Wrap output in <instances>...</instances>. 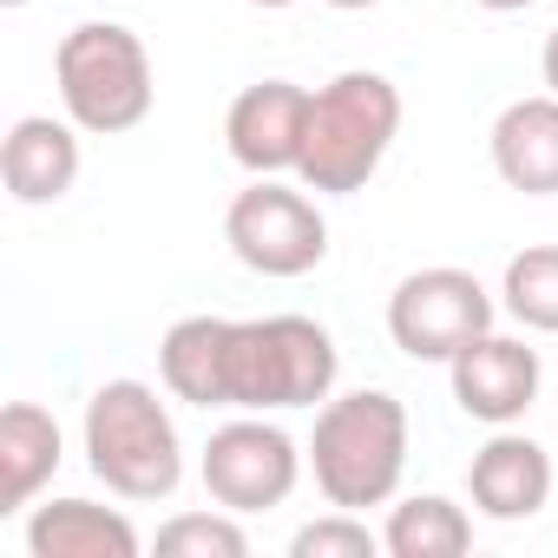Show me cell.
<instances>
[{
	"mask_svg": "<svg viewBox=\"0 0 558 558\" xmlns=\"http://www.w3.org/2000/svg\"><path fill=\"white\" fill-rule=\"evenodd\" d=\"M53 80H60V106L80 132L93 138H119L132 125H145L158 86H151V53L132 27L119 21H86L60 40L53 53Z\"/></svg>",
	"mask_w": 558,
	"mask_h": 558,
	"instance_id": "obj_5",
	"label": "cell"
},
{
	"mask_svg": "<svg viewBox=\"0 0 558 558\" xmlns=\"http://www.w3.org/2000/svg\"><path fill=\"white\" fill-rule=\"evenodd\" d=\"M447 375H453L460 414H473V421H486V427L525 421V408L538 401V381H545L538 349H525V342H512V336H493V329L473 336V342L447 362Z\"/></svg>",
	"mask_w": 558,
	"mask_h": 558,
	"instance_id": "obj_10",
	"label": "cell"
},
{
	"mask_svg": "<svg viewBox=\"0 0 558 558\" xmlns=\"http://www.w3.org/2000/svg\"><path fill=\"white\" fill-rule=\"evenodd\" d=\"M499 310L532 329V336H558V243H525L506 276H499Z\"/></svg>",
	"mask_w": 558,
	"mask_h": 558,
	"instance_id": "obj_18",
	"label": "cell"
},
{
	"mask_svg": "<svg viewBox=\"0 0 558 558\" xmlns=\"http://www.w3.org/2000/svg\"><path fill=\"white\" fill-rule=\"evenodd\" d=\"M310 473L316 493L342 512L388 506L408 473V408L388 388H355L323 401L310 434Z\"/></svg>",
	"mask_w": 558,
	"mask_h": 558,
	"instance_id": "obj_1",
	"label": "cell"
},
{
	"mask_svg": "<svg viewBox=\"0 0 558 558\" xmlns=\"http://www.w3.org/2000/svg\"><path fill=\"white\" fill-rule=\"evenodd\" d=\"M486 329H493V296L473 269L434 263V269L401 276L388 296V336L408 362H453Z\"/></svg>",
	"mask_w": 558,
	"mask_h": 558,
	"instance_id": "obj_7",
	"label": "cell"
},
{
	"mask_svg": "<svg viewBox=\"0 0 558 558\" xmlns=\"http://www.w3.org/2000/svg\"><path fill=\"white\" fill-rule=\"evenodd\" d=\"M250 8H263V14H276V8H296V0H250Z\"/></svg>",
	"mask_w": 558,
	"mask_h": 558,
	"instance_id": "obj_24",
	"label": "cell"
},
{
	"mask_svg": "<svg viewBox=\"0 0 558 558\" xmlns=\"http://www.w3.org/2000/svg\"><path fill=\"white\" fill-rule=\"evenodd\" d=\"M151 545L165 558H243L250 551V538H243V525H236L230 506H217V512H178V519L158 525Z\"/></svg>",
	"mask_w": 558,
	"mask_h": 558,
	"instance_id": "obj_19",
	"label": "cell"
},
{
	"mask_svg": "<svg viewBox=\"0 0 558 558\" xmlns=\"http://www.w3.org/2000/svg\"><path fill=\"white\" fill-rule=\"evenodd\" d=\"M60 460H66L60 421L40 401H14L0 414V512L34 506V493L60 473Z\"/></svg>",
	"mask_w": 558,
	"mask_h": 558,
	"instance_id": "obj_15",
	"label": "cell"
},
{
	"mask_svg": "<svg viewBox=\"0 0 558 558\" xmlns=\"http://www.w3.org/2000/svg\"><path fill=\"white\" fill-rule=\"evenodd\" d=\"M86 466L119 499H171L184 480V440L158 388L119 375L86 401Z\"/></svg>",
	"mask_w": 558,
	"mask_h": 558,
	"instance_id": "obj_3",
	"label": "cell"
},
{
	"mask_svg": "<svg viewBox=\"0 0 558 558\" xmlns=\"http://www.w3.org/2000/svg\"><path fill=\"white\" fill-rule=\"evenodd\" d=\"M310 99L296 80H256L230 99L223 112V145L250 178H283L303 165V138H310Z\"/></svg>",
	"mask_w": 558,
	"mask_h": 558,
	"instance_id": "obj_9",
	"label": "cell"
},
{
	"mask_svg": "<svg viewBox=\"0 0 558 558\" xmlns=\"http://www.w3.org/2000/svg\"><path fill=\"white\" fill-rule=\"evenodd\" d=\"M329 8H342V14H368V8H381V0H329Z\"/></svg>",
	"mask_w": 558,
	"mask_h": 558,
	"instance_id": "obj_23",
	"label": "cell"
},
{
	"mask_svg": "<svg viewBox=\"0 0 558 558\" xmlns=\"http://www.w3.org/2000/svg\"><path fill=\"white\" fill-rule=\"evenodd\" d=\"M538 73H545V93H558V27L545 34V53H538Z\"/></svg>",
	"mask_w": 558,
	"mask_h": 558,
	"instance_id": "obj_21",
	"label": "cell"
},
{
	"mask_svg": "<svg viewBox=\"0 0 558 558\" xmlns=\"http://www.w3.org/2000/svg\"><path fill=\"white\" fill-rule=\"evenodd\" d=\"M466 493H473V506H480L486 519L519 525V519L545 512V499H551V453H545L532 434L499 427V434L473 453V466H466Z\"/></svg>",
	"mask_w": 558,
	"mask_h": 558,
	"instance_id": "obj_11",
	"label": "cell"
},
{
	"mask_svg": "<svg viewBox=\"0 0 558 558\" xmlns=\"http://www.w3.org/2000/svg\"><path fill=\"white\" fill-rule=\"evenodd\" d=\"M342 355L336 336L310 316H256L230 323L223 336V408L276 414V408H316L336 395Z\"/></svg>",
	"mask_w": 558,
	"mask_h": 558,
	"instance_id": "obj_2",
	"label": "cell"
},
{
	"mask_svg": "<svg viewBox=\"0 0 558 558\" xmlns=\"http://www.w3.org/2000/svg\"><path fill=\"white\" fill-rule=\"evenodd\" d=\"M0 184L14 204H60L80 184V125L47 112L14 119L0 145Z\"/></svg>",
	"mask_w": 558,
	"mask_h": 558,
	"instance_id": "obj_12",
	"label": "cell"
},
{
	"mask_svg": "<svg viewBox=\"0 0 558 558\" xmlns=\"http://www.w3.org/2000/svg\"><path fill=\"white\" fill-rule=\"evenodd\" d=\"M223 243L243 269L256 276H276V283H290V276H310L323 256H329V223L323 210L290 191V184H276V178H256L250 191L230 197L223 210Z\"/></svg>",
	"mask_w": 558,
	"mask_h": 558,
	"instance_id": "obj_6",
	"label": "cell"
},
{
	"mask_svg": "<svg viewBox=\"0 0 558 558\" xmlns=\"http://www.w3.org/2000/svg\"><path fill=\"white\" fill-rule=\"evenodd\" d=\"M473 8H486V14H519V8H532V0H473Z\"/></svg>",
	"mask_w": 558,
	"mask_h": 558,
	"instance_id": "obj_22",
	"label": "cell"
},
{
	"mask_svg": "<svg viewBox=\"0 0 558 558\" xmlns=\"http://www.w3.org/2000/svg\"><path fill=\"white\" fill-rule=\"evenodd\" d=\"M401 132V86L388 73H336L316 99H310V138H303V191H323V197H349L362 191L388 145Z\"/></svg>",
	"mask_w": 558,
	"mask_h": 558,
	"instance_id": "obj_4",
	"label": "cell"
},
{
	"mask_svg": "<svg viewBox=\"0 0 558 558\" xmlns=\"http://www.w3.org/2000/svg\"><path fill=\"white\" fill-rule=\"evenodd\" d=\"M466 545H473V519L447 493H414L388 506V525H381L388 558H460Z\"/></svg>",
	"mask_w": 558,
	"mask_h": 558,
	"instance_id": "obj_17",
	"label": "cell"
},
{
	"mask_svg": "<svg viewBox=\"0 0 558 558\" xmlns=\"http://www.w3.org/2000/svg\"><path fill=\"white\" fill-rule=\"evenodd\" d=\"M223 336L230 323L223 316H184L165 329L158 342V375L178 401L191 408H223Z\"/></svg>",
	"mask_w": 558,
	"mask_h": 558,
	"instance_id": "obj_16",
	"label": "cell"
},
{
	"mask_svg": "<svg viewBox=\"0 0 558 558\" xmlns=\"http://www.w3.org/2000/svg\"><path fill=\"white\" fill-rule=\"evenodd\" d=\"M27 551L34 558H138L145 538L119 506H93V499H53L34 506L27 519Z\"/></svg>",
	"mask_w": 558,
	"mask_h": 558,
	"instance_id": "obj_14",
	"label": "cell"
},
{
	"mask_svg": "<svg viewBox=\"0 0 558 558\" xmlns=\"http://www.w3.org/2000/svg\"><path fill=\"white\" fill-rule=\"evenodd\" d=\"M493 171L525 197H558V93L512 99L493 119Z\"/></svg>",
	"mask_w": 558,
	"mask_h": 558,
	"instance_id": "obj_13",
	"label": "cell"
},
{
	"mask_svg": "<svg viewBox=\"0 0 558 558\" xmlns=\"http://www.w3.org/2000/svg\"><path fill=\"white\" fill-rule=\"evenodd\" d=\"M381 538L355 519V512H329V519H310L296 538H290V558H375Z\"/></svg>",
	"mask_w": 558,
	"mask_h": 558,
	"instance_id": "obj_20",
	"label": "cell"
},
{
	"mask_svg": "<svg viewBox=\"0 0 558 558\" xmlns=\"http://www.w3.org/2000/svg\"><path fill=\"white\" fill-rule=\"evenodd\" d=\"M204 493L210 506H230V512H269V506H283L303 480V447L276 427V421H223L210 440H204Z\"/></svg>",
	"mask_w": 558,
	"mask_h": 558,
	"instance_id": "obj_8",
	"label": "cell"
},
{
	"mask_svg": "<svg viewBox=\"0 0 558 558\" xmlns=\"http://www.w3.org/2000/svg\"><path fill=\"white\" fill-rule=\"evenodd\" d=\"M8 8H27V0H8Z\"/></svg>",
	"mask_w": 558,
	"mask_h": 558,
	"instance_id": "obj_25",
	"label": "cell"
}]
</instances>
